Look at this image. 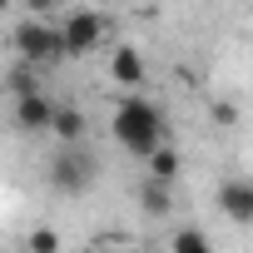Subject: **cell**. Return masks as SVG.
Masks as SVG:
<instances>
[{"instance_id": "obj_7", "label": "cell", "mask_w": 253, "mask_h": 253, "mask_svg": "<svg viewBox=\"0 0 253 253\" xmlns=\"http://www.w3.org/2000/svg\"><path fill=\"white\" fill-rule=\"evenodd\" d=\"M109 70H114V80H119V84H129V89H134V84H144V60H139V50H134V45H119V50H114V60H109Z\"/></svg>"}, {"instance_id": "obj_4", "label": "cell", "mask_w": 253, "mask_h": 253, "mask_svg": "<svg viewBox=\"0 0 253 253\" xmlns=\"http://www.w3.org/2000/svg\"><path fill=\"white\" fill-rule=\"evenodd\" d=\"M218 209H223V218H233V223H253V184H248V179L218 184Z\"/></svg>"}, {"instance_id": "obj_1", "label": "cell", "mask_w": 253, "mask_h": 253, "mask_svg": "<svg viewBox=\"0 0 253 253\" xmlns=\"http://www.w3.org/2000/svg\"><path fill=\"white\" fill-rule=\"evenodd\" d=\"M114 139L129 149V154L154 159V154L164 149V114H159L149 99H139V94L119 99V109H114Z\"/></svg>"}, {"instance_id": "obj_8", "label": "cell", "mask_w": 253, "mask_h": 253, "mask_svg": "<svg viewBox=\"0 0 253 253\" xmlns=\"http://www.w3.org/2000/svg\"><path fill=\"white\" fill-rule=\"evenodd\" d=\"M55 134H60L65 144H80V139H84V114H80V109H60V114H55Z\"/></svg>"}, {"instance_id": "obj_5", "label": "cell", "mask_w": 253, "mask_h": 253, "mask_svg": "<svg viewBox=\"0 0 253 253\" xmlns=\"http://www.w3.org/2000/svg\"><path fill=\"white\" fill-rule=\"evenodd\" d=\"M55 104L45 99V94H25V99H15V124L20 129H55Z\"/></svg>"}, {"instance_id": "obj_6", "label": "cell", "mask_w": 253, "mask_h": 253, "mask_svg": "<svg viewBox=\"0 0 253 253\" xmlns=\"http://www.w3.org/2000/svg\"><path fill=\"white\" fill-rule=\"evenodd\" d=\"M50 179H55L60 189H84V184H89V159L70 149V154H60V159H55V169H50Z\"/></svg>"}, {"instance_id": "obj_10", "label": "cell", "mask_w": 253, "mask_h": 253, "mask_svg": "<svg viewBox=\"0 0 253 253\" xmlns=\"http://www.w3.org/2000/svg\"><path fill=\"white\" fill-rule=\"evenodd\" d=\"M169 248H174V253H213V248H209V238H204L199 228H179V233L169 238Z\"/></svg>"}, {"instance_id": "obj_12", "label": "cell", "mask_w": 253, "mask_h": 253, "mask_svg": "<svg viewBox=\"0 0 253 253\" xmlns=\"http://www.w3.org/2000/svg\"><path fill=\"white\" fill-rule=\"evenodd\" d=\"M30 253H60V233L55 228H35L30 233Z\"/></svg>"}, {"instance_id": "obj_11", "label": "cell", "mask_w": 253, "mask_h": 253, "mask_svg": "<svg viewBox=\"0 0 253 253\" xmlns=\"http://www.w3.org/2000/svg\"><path fill=\"white\" fill-rule=\"evenodd\" d=\"M139 199H144V213H169V189H164V184H154V179H149Z\"/></svg>"}, {"instance_id": "obj_9", "label": "cell", "mask_w": 253, "mask_h": 253, "mask_svg": "<svg viewBox=\"0 0 253 253\" xmlns=\"http://www.w3.org/2000/svg\"><path fill=\"white\" fill-rule=\"evenodd\" d=\"M174 174H179V154H174V149L164 144V149H159V154L149 159V179H154V184H169Z\"/></svg>"}, {"instance_id": "obj_3", "label": "cell", "mask_w": 253, "mask_h": 253, "mask_svg": "<svg viewBox=\"0 0 253 253\" xmlns=\"http://www.w3.org/2000/svg\"><path fill=\"white\" fill-rule=\"evenodd\" d=\"M60 35H65V50H70V55H84V50H94V45H99L104 20H99L94 10H70V15H65V25H60Z\"/></svg>"}, {"instance_id": "obj_2", "label": "cell", "mask_w": 253, "mask_h": 253, "mask_svg": "<svg viewBox=\"0 0 253 253\" xmlns=\"http://www.w3.org/2000/svg\"><path fill=\"white\" fill-rule=\"evenodd\" d=\"M15 50H20L25 60H50V55L65 50V35H60L55 25H45V20H20V25H15Z\"/></svg>"}, {"instance_id": "obj_13", "label": "cell", "mask_w": 253, "mask_h": 253, "mask_svg": "<svg viewBox=\"0 0 253 253\" xmlns=\"http://www.w3.org/2000/svg\"><path fill=\"white\" fill-rule=\"evenodd\" d=\"M89 253H119V248H114V243H94Z\"/></svg>"}]
</instances>
